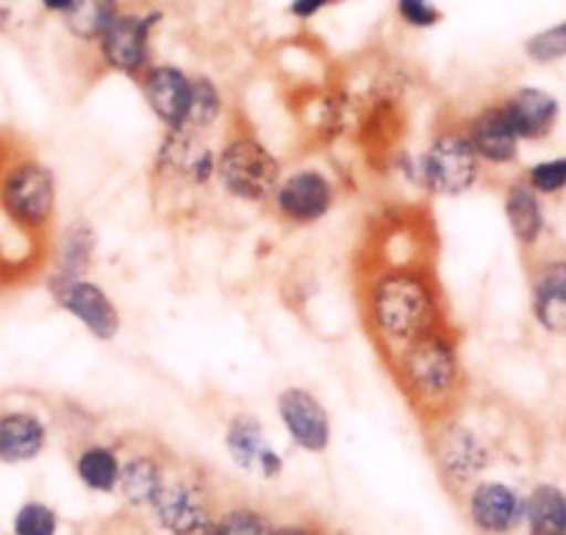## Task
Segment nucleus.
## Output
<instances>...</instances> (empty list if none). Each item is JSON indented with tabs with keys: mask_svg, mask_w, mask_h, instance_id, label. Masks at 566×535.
<instances>
[{
	"mask_svg": "<svg viewBox=\"0 0 566 535\" xmlns=\"http://www.w3.org/2000/svg\"><path fill=\"white\" fill-rule=\"evenodd\" d=\"M336 3L339 0H290V14L295 20H301V23H308V20H314L325 9L336 7Z\"/></svg>",
	"mask_w": 566,
	"mask_h": 535,
	"instance_id": "2f4dec72",
	"label": "nucleus"
},
{
	"mask_svg": "<svg viewBox=\"0 0 566 535\" xmlns=\"http://www.w3.org/2000/svg\"><path fill=\"white\" fill-rule=\"evenodd\" d=\"M339 195V183L328 169L317 164H303L283 172L270 200V211L283 225L314 228L334 214Z\"/></svg>",
	"mask_w": 566,
	"mask_h": 535,
	"instance_id": "0eeeda50",
	"label": "nucleus"
},
{
	"mask_svg": "<svg viewBox=\"0 0 566 535\" xmlns=\"http://www.w3.org/2000/svg\"><path fill=\"white\" fill-rule=\"evenodd\" d=\"M9 23H12V9L0 7V34L9 29Z\"/></svg>",
	"mask_w": 566,
	"mask_h": 535,
	"instance_id": "f704fd0d",
	"label": "nucleus"
},
{
	"mask_svg": "<svg viewBox=\"0 0 566 535\" xmlns=\"http://www.w3.org/2000/svg\"><path fill=\"white\" fill-rule=\"evenodd\" d=\"M461 125H464L467 139L481 158L483 169H511L520 161L522 141L511 128L500 101L478 106L475 112L461 117Z\"/></svg>",
	"mask_w": 566,
	"mask_h": 535,
	"instance_id": "ddd939ff",
	"label": "nucleus"
},
{
	"mask_svg": "<svg viewBox=\"0 0 566 535\" xmlns=\"http://www.w3.org/2000/svg\"><path fill=\"white\" fill-rule=\"evenodd\" d=\"M51 422L36 408H0V466H25L45 455Z\"/></svg>",
	"mask_w": 566,
	"mask_h": 535,
	"instance_id": "2eb2a0df",
	"label": "nucleus"
},
{
	"mask_svg": "<svg viewBox=\"0 0 566 535\" xmlns=\"http://www.w3.org/2000/svg\"><path fill=\"white\" fill-rule=\"evenodd\" d=\"M283 472H286V458L277 452L275 444H270L261 452L259 463H255V478L266 480V483H275V480L283 478Z\"/></svg>",
	"mask_w": 566,
	"mask_h": 535,
	"instance_id": "7c9ffc66",
	"label": "nucleus"
},
{
	"mask_svg": "<svg viewBox=\"0 0 566 535\" xmlns=\"http://www.w3.org/2000/svg\"><path fill=\"white\" fill-rule=\"evenodd\" d=\"M525 535H566V491L536 483L525 494Z\"/></svg>",
	"mask_w": 566,
	"mask_h": 535,
	"instance_id": "5701e85b",
	"label": "nucleus"
},
{
	"mask_svg": "<svg viewBox=\"0 0 566 535\" xmlns=\"http://www.w3.org/2000/svg\"><path fill=\"white\" fill-rule=\"evenodd\" d=\"M62 518L45 500H25L12 516V535H59Z\"/></svg>",
	"mask_w": 566,
	"mask_h": 535,
	"instance_id": "bb28decb",
	"label": "nucleus"
},
{
	"mask_svg": "<svg viewBox=\"0 0 566 535\" xmlns=\"http://www.w3.org/2000/svg\"><path fill=\"white\" fill-rule=\"evenodd\" d=\"M217 511L220 505L209 478L198 466H176V463L159 496L148 507L150 518L165 535H206Z\"/></svg>",
	"mask_w": 566,
	"mask_h": 535,
	"instance_id": "423d86ee",
	"label": "nucleus"
},
{
	"mask_svg": "<svg viewBox=\"0 0 566 535\" xmlns=\"http://www.w3.org/2000/svg\"><path fill=\"white\" fill-rule=\"evenodd\" d=\"M358 311L380 361L450 322L442 283L433 266L422 261L373 266L358 283Z\"/></svg>",
	"mask_w": 566,
	"mask_h": 535,
	"instance_id": "f257e3e1",
	"label": "nucleus"
},
{
	"mask_svg": "<svg viewBox=\"0 0 566 535\" xmlns=\"http://www.w3.org/2000/svg\"><path fill=\"white\" fill-rule=\"evenodd\" d=\"M384 364L419 424L448 417L470 397L461 333L453 322L413 338Z\"/></svg>",
	"mask_w": 566,
	"mask_h": 535,
	"instance_id": "f03ea898",
	"label": "nucleus"
},
{
	"mask_svg": "<svg viewBox=\"0 0 566 535\" xmlns=\"http://www.w3.org/2000/svg\"><path fill=\"white\" fill-rule=\"evenodd\" d=\"M531 316L544 333L566 336V259H544L531 270Z\"/></svg>",
	"mask_w": 566,
	"mask_h": 535,
	"instance_id": "6ab92c4d",
	"label": "nucleus"
},
{
	"mask_svg": "<svg viewBox=\"0 0 566 535\" xmlns=\"http://www.w3.org/2000/svg\"><path fill=\"white\" fill-rule=\"evenodd\" d=\"M119 14H123L119 0H75L62 20L73 40L84 42V45H97Z\"/></svg>",
	"mask_w": 566,
	"mask_h": 535,
	"instance_id": "b1692460",
	"label": "nucleus"
},
{
	"mask_svg": "<svg viewBox=\"0 0 566 535\" xmlns=\"http://www.w3.org/2000/svg\"><path fill=\"white\" fill-rule=\"evenodd\" d=\"M272 535H325V529L319 527V524L303 522V518H297V522L275 524Z\"/></svg>",
	"mask_w": 566,
	"mask_h": 535,
	"instance_id": "473e14b6",
	"label": "nucleus"
},
{
	"mask_svg": "<svg viewBox=\"0 0 566 535\" xmlns=\"http://www.w3.org/2000/svg\"><path fill=\"white\" fill-rule=\"evenodd\" d=\"M475 535H516L525 527V491L497 478H483L459 496Z\"/></svg>",
	"mask_w": 566,
	"mask_h": 535,
	"instance_id": "f8f14e48",
	"label": "nucleus"
},
{
	"mask_svg": "<svg viewBox=\"0 0 566 535\" xmlns=\"http://www.w3.org/2000/svg\"><path fill=\"white\" fill-rule=\"evenodd\" d=\"M7 286H9V277L3 275V270H0V292H3V289H7Z\"/></svg>",
	"mask_w": 566,
	"mask_h": 535,
	"instance_id": "c9c22d12",
	"label": "nucleus"
},
{
	"mask_svg": "<svg viewBox=\"0 0 566 535\" xmlns=\"http://www.w3.org/2000/svg\"><path fill=\"white\" fill-rule=\"evenodd\" d=\"M154 178L161 187L206 192L217 187V147L209 136L165 130L154 153Z\"/></svg>",
	"mask_w": 566,
	"mask_h": 535,
	"instance_id": "1a4fd4ad",
	"label": "nucleus"
},
{
	"mask_svg": "<svg viewBox=\"0 0 566 535\" xmlns=\"http://www.w3.org/2000/svg\"><path fill=\"white\" fill-rule=\"evenodd\" d=\"M45 292L51 294L53 305L78 322L86 336L101 344H112L123 333V311L117 300L106 292L97 281L90 277H64L45 272Z\"/></svg>",
	"mask_w": 566,
	"mask_h": 535,
	"instance_id": "6e6552de",
	"label": "nucleus"
},
{
	"mask_svg": "<svg viewBox=\"0 0 566 535\" xmlns=\"http://www.w3.org/2000/svg\"><path fill=\"white\" fill-rule=\"evenodd\" d=\"M226 119V95L211 75H192V103H189L187 130L209 136Z\"/></svg>",
	"mask_w": 566,
	"mask_h": 535,
	"instance_id": "393cba45",
	"label": "nucleus"
},
{
	"mask_svg": "<svg viewBox=\"0 0 566 535\" xmlns=\"http://www.w3.org/2000/svg\"><path fill=\"white\" fill-rule=\"evenodd\" d=\"M123 455L117 444L101 439L81 441L73 452V472L86 491L97 496H114L123 474Z\"/></svg>",
	"mask_w": 566,
	"mask_h": 535,
	"instance_id": "412c9836",
	"label": "nucleus"
},
{
	"mask_svg": "<svg viewBox=\"0 0 566 535\" xmlns=\"http://www.w3.org/2000/svg\"><path fill=\"white\" fill-rule=\"evenodd\" d=\"M270 444V433H266V424L259 413L233 411L222 424V447H226L228 461L239 472L255 474V463Z\"/></svg>",
	"mask_w": 566,
	"mask_h": 535,
	"instance_id": "4be33fe9",
	"label": "nucleus"
},
{
	"mask_svg": "<svg viewBox=\"0 0 566 535\" xmlns=\"http://www.w3.org/2000/svg\"><path fill=\"white\" fill-rule=\"evenodd\" d=\"M97 261V228L90 217H73L56 228L48 248V272L64 277H90Z\"/></svg>",
	"mask_w": 566,
	"mask_h": 535,
	"instance_id": "a211bd4d",
	"label": "nucleus"
},
{
	"mask_svg": "<svg viewBox=\"0 0 566 535\" xmlns=\"http://www.w3.org/2000/svg\"><path fill=\"white\" fill-rule=\"evenodd\" d=\"M275 417L290 444L306 455H325L334 444V417L306 386H283L275 395Z\"/></svg>",
	"mask_w": 566,
	"mask_h": 535,
	"instance_id": "9d476101",
	"label": "nucleus"
},
{
	"mask_svg": "<svg viewBox=\"0 0 566 535\" xmlns=\"http://www.w3.org/2000/svg\"><path fill=\"white\" fill-rule=\"evenodd\" d=\"M142 97L156 123L165 130H187L189 103H192V75L178 64H150L139 81Z\"/></svg>",
	"mask_w": 566,
	"mask_h": 535,
	"instance_id": "4468645a",
	"label": "nucleus"
},
{
	"mask_svg": "<svg viewBox=\"0 0 566 535\" xmlns=\"http://www.w3.org/2000/svg\"><path fill=\"white\" fill-rule=\"evenodd\" d=\"M520 178L538 198H555V195L566 192V156H553L527 164Z\"/></svg>",
	"mask_w": 566,
	"mask_h": 535,
	"instance_id": "cd10ccee",
	"label": "nucleus"
},
{
	"mask_svg": "<svg viewBox=\"0 0 566 535\" xmlns=\"http://www.w3.org/2000/svg\"><path fill=\"white\" fill-rule=\"evenodd\" d=\"M395 12L402 25L413 31H428L437 29L442 23V9L433 0H395Z\"/></svg>",
	"mask_w": 566,
	"mask_h": 535,
	"instance_id": "c756f323",
	"label": "nucleus"
},
{
	"mask_svg": "<svg viewBox=\"0 0 566 535\" xmlns=\"http://www.w3.org/2000/svg\"><path fill=\"white\" fill-rule=\"evenodd\" d=\"M500 106L522 145L549 139L560 119V101L553 92L538 90V86H516L514 92L500 97Z\"/></svg>",
	"mask_w": 566,
	"mask_h": 535,
	"instance_id": "dca6fc26",
	"label": "nucleus"
},
{
	"mask_svg": "<svg viewBox=\"0 0 566 535\" xmlns=\"http://www.w3.org/2000/svg\"><path fill=\"white\" fill-rule=\"evenodd\" d=\"M172 461L156 447H134L123 455V474H119L117 496L134 511H148L159 496Z\"/></svg>",
	"mask_w": 566,
	"mask_h": 535,
	"instance_id": "f3484780",
	"label": "nucleus"
},
{
	"mask_svg": "<svg viewBox=\"0 0 566 535\" xmlns=\"http://www.w3.org/2000/svg\"><path fill=\"white\" fill-rule=\"evenodd\" d=\"M283 164L250 128H233L217 145V189L242 206H270Z\"/></svg>",
	"mask_w": 566,
	"mask_h": 535,
	"instance_id": "20e7f679",
	"label": "nucleus"
},
{
	"mask_svg": "<svg viewBox=\"0 0 566 535\" xmlns=\"http://www.w3.org/2000/svg\"><path fill=\"white\" fill-rule=\"evenodd\" d=\"M525 56L531 59L533 64H555L560 62V59H566V20L527 36Z\"/></svg>",
	"mask_w": 566,
	"mask_h": 535,
	"instance_id": "c85d7f7f",
	"label": "nucleus"
},
{
	"mask_svg": "<svg viewBox=\"0 0 566 535\" xmlns=\"http://www.w3.org/2000/svg\"><path fill=\"white\" fill-rule=\"evenodd\" d=\"M481 158L472 150L461 119L433 128L422 150H417V192L428 198L455 200L481 187Z\"/></svg>",
	"mask_w": 566,
	"mask_h": 535,
	"instance_id": "39448f33",
	"label": "nucleus"
},
{
	"mask_svg": "<svg viewBox=\"0 0 566 535\" xmlns=\"http://www.w3.org/2000/svg\"><path fill=\"white\" fill-rule=\"evenodd\" d=\"M422 430L433 469L453 496L464 494L497 463V441L472 417L470 397L448 417L422 424Z\"/></svg>",
	"mask_w": 566,
	"mask_h": 535,
	"instance_id": "7ed1b4c3",
	"label": "nucleus"
},
{
	"mask_svg": "<svg viewBox=\"0 0 566 535\" xmlns=\"http://www.w3.org/2000/svg\"><path fill=\"white\" fill-rule=\"evenodd\" d=\"M275 524L277 522L264 507L250 505V502H233V505L217 511L206 535H272Z\"/></svg>",
	"mask_w": 566,
	"mask_h": 535,
	"instance_id": "a878e982",
	"label": "nucleus"
},
{
	"mask_svg": "<svg viewBox=\"0 0 566 535\" xmlns=\"http://www.w3.org/2000/svg\"><path fill=\"white\" fill-rule=\"evenodd\" d=\"M40 3H42V9H45L48 14H62V18H64L75 0H40Z\"/></svg>",
	"mask_w": 566,
	"mask_h": 535,
	"instance_id": "72a5a7b5",
	"label": "nucleus"
},
{
	"mask_svg": "<svg viewBox=\"0 0 566 535\" xmlns=\"http://www.w3.org/2000/svg\"><path fill=\"white\" fill-rule=\"evenodd\" d=\"M503 214L505 225H509L511 239L520 244L525 253L542 244L544 233H547V211H544V198H538L520 175L511 178L503 189Z\"/></svg>",
	"mask_w": 566,
	"mask_h": 535,
	"instance_id": "aec40b11",
	"label": "nucleus"
},
{
	"mask_svg": "<svg viewBox=\"0 0 566 535\" xmlns=\"http://www.w3.org/2000/svg\"><path fill=\"white\" fill-rule=\"evenodd\" d=\"M161 20H165L161 9L119 14L112 23V29L97 42L101 62L112 73L139 81L142 75L148 73L150 64H154L150 62V42H154V31L159 29Z\"/></svg>",
	"mask_w": 566,
	"mask_h": 535,
	"instance_id": "9b49d317",
	"label": "nucleus"
}]
</instances>
